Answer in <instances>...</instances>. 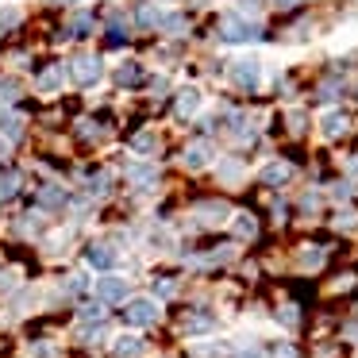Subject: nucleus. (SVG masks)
I'll return each mask as SVG.
<instances>
[{
	"label": "nucleus",
	"instance_id": "obj_1",
	"mask_svg": "<svg viewBox=\"0 0 358 358\" xmlns=\"http://www.w3.org/2000/svg\"><path fill=\"white\" fill-rule=\"evenodd\" d=\"M220 39L224 43H255V39H262V31H258V24H247L243 16H224L220 20Z\"/></svg>",
	"mask_w": 358,
	"mask_h": 358
},
{
	"label": "nucleus",
	"instance_id": "obj_2",
	"mask_svg": "<svg viewBox=\"0 0 358 358\" xmlns=\"http://www.w3.org/2000/svg\"><path fill=\"white\" fill-rule=\"evenodd\" d=\"M124 320L131 327H147V324H155V320H158V304L150 301V296H135V301L124 304Z\"/></svg>",
	"mask_w": 358,
	"mask_h": 358
},
{
	"label": "nucleus",
	"instance_id": "obj_3",
	"mask_svg": "<svg viewBox=\"0 0 358 358\" xmlns=\"http://www.w3.org/2000/svg\"><path fill=\"white\" fill-rule=\"evenodd\" d=\"M231 78H235V85L255 89L258 78H262V66H258V58H235V62H231Z\"/></svg>",
	"mask_w": 358,
	"mask_h": 358
},
{
	"label": "nucleus",
	"instance_id": "obj_4",
	"mask_svg": "<svg viewBox=\"0 0 358 358\" xmlns=\"http://www.w3.org/2000/svg\"><path fill=\"white\" fill-rule=\"evenodd\" d=\"M101 73H104L101 58H78L73 62V81L78 85H93V81H101Z\"/></svg>",
	"mask_w": 358,
	"mask_h": 358
},
{
	"label": "nucleus",
	"instance_id": "obj_5",
	"mask_svg": "<svg viewBox=\"0 0 358 358\" xmlns=\"http://www.w3.org/2000/svg\"><path fill=\"white\" fill-rule=\"evenodd\" d=\"M85 262L93 266V270H112V266H116V250H112L108 243H93V247L85 250Z\"/></svg>",
	"mask_w": 358,
	"mask_h": 358
},
{
	"label": "nucleus",
	"instance_id": "obj_6",
	"mask_svg": "<svg viewBox=\"0 0 358 358\" xmlns=\"http://www.w3.org/2000/svg\"><path fill=\"white\" fill-rule=\"evenodd\" d=\"M96 296L108 301V304L124 301V296H127V281L124 278H101V281H96Z\"/></svg>",
	"mask_w": 358,
	"mask_h": 358
},
{
	"label": "nucleus",
	"instance_id": "obj_7",
	"mask_svg": "<svg viewBox=\"0 0 358 358\" xmlns=\"http://www.w3.org/2000/svg\"><path fill=\"white\" fill-rule=\"evenodd\" d=\"M196 108H201V93H196V89H181V96H178V112H181V116H193Z\"/></svg>",
	"mask_w": 358,
	"mask_h": 358
},
{
	"label": "nucleus",
	"instance_id": "obj_8",
	"mask_svg": "<svg viewBox=\"0 0 358 358\" xmlns=\"http://www.w3.org/2000/svg\"><path fill=\"white\" fill-rule=\"evenodd\" d=\"M343 131H347V116H343V112H327L324 116V135L335 139V135H343Z\"/></svg>",
	"mask_w": 358,
	"mask_h": 358
},
{
	"label": "nucleus",
	"instance_id": "obj_9",
	"mask_svg": "<svg viewBox=\"0 0 358 358\" xmlns=\"http://www.w3.org/2000/svg\"><path fill=\"white\" fill-rule=\"evenodd\" d=\"M289 173H293V170H289L285 162H273V166H266V170H262V181H266V185H281V181H289Z\"/></svg>",
	"mask_w": 358,
	"mask_h": 358
},
{
	"label": "nucleus",
	"instance_id": "obj_10",
	"mask_svg": "<svg viewBox=\"0 0 358 358\" xmlns=\"http://www.w3.org/2000/svg\"><path fill=\"white\" fill-rule=\"evenodd\" d=\"M204 162H208V147H204V143H193V147L185 150V166L189 170H201Z\"/></svg>",
	"mask_w": 358,
	"mask_h": 358
},
{
	"label": "nucleus",
	"instance_id": "obj_11",
	"mask_svg": "<svg viewBox=\"0 0 358 358\" xmlns=\"http://www.w3.org/2000/svg\"><path fill=\"white\" fill-rule=\"evenodd\" d=\"M139 347H143V343L135 339V335H120V339H116V358H135V355H139Z\"/></svg>",
	"mask_w": 358,
	"mask_h": 358
},
{
	"label": "nucleus",
	"instance_id": "obj_12",
	"mask_svg": "<svg viewBox=\"0 0 358 358\" xmlns=\"http://www.w3.org/2000/svg\"><path fill=\"white\" fill-rule=\"evenodd\" d=\"M212 324H216V320H212L208 312H196L193 320H185V331H189V335H196V331H208Z\"/></svg>",
	"mask_w": 358,
	"mask_h": 358
},
{
	"label": "nucleus",
	"instance_id": "obj_13",
	"mask_svg": "<svg viewBox=\"0 0 358 358\" xmlns=\"http://www.w3.org/2000/svg\"><path fill=\"white\" fill-rule=\"evenodd\" d=\"M62 78H66V73H62V66H55V70H47V73L39 78V89H43V93H50V89H55Z\"/></svg>",
	"mask_w": 358,
	"mask_h": 358
},
{
	"label": "nucleus",
	"instance_id": "obj_14",
	"mask_svg": "<svg viewBox=\"0 0 358 358\" xmlns=\"http://www.w3.org/2000/svg\"><path fill=\"white\" fill-rule=\"evenodd\" d=\"M116 78H120V85H135V81L143 78V70H139V66H120Z\"/></svg>",
	"mask_w": 358,
	"mask_h": 358
},
{
	"label": "nucleus",
	"instance_id": "obj_15",
	"mask_svg": "<svg viewBox=\"0 0 358 358\" xmlns=\"http://www.w3.org/2000/svg\"><path fill=\"white\" fill-rule=\"evenodd\" d=\"M89 27H93V16H89V12H78V16H73V35H89Z\"/></svg>",
	"mask_w": 358,
	"mask_h": 358
},
{
	"label": "nucleus",
	"instance_id": "obj_16",
	"mask_svg": "<svg viewBox=\"0 0 358 358\" xmlns=\"http://www.w3.org/2000/svg\"><path fill=\"white\" fill-rule=\"evenodd\" d=\"M16 189H20V178H12V173H8V178H0V201H8Z\"/></svg>",
	"mask_w": 358,
	"mask_h": 358
},
{
	"label": "nucleus",
	"instance_id": "obj_17",
	"mask_svg": "<svg viewBox=\"0 0 358 358\" xmlns=\"http://www.w3.org/2000/svg\"><path fill=\"white\" fill-rule=\"evenodd\" d=\"M81 320H93V324H101V320H104V308H101V304H85V308H81Z\"/></svg>",
	"mask_w": 358,
	"mask_h": 358
},
{
	"label": "nucleus",
	"instance_id": "obj_18",
	"mask_svg": "<svg viewBox=\"0 0 358 358\" xmlns=\"http://www.w3.org/2000/svg\"><path fill=\"white\" fill-rule=\"evenodd\" d=\"M235 231H239V235H255V220L239 216V220H235Z\"/></svg>",
	"mask_w": 358,
	"mask_h": 358
},
{
	"label": "nucleus",
	"instance_id": "obj_19",
	"mask_svg": "<svg viewBox=\"0 0 358 358\" xmlns=\"http://www.w3.org/2000/svg\"><path fill=\"white\" fill-rule=\"evenodd\" d=\"M0 124H4V131H8L12 139H16V135H20V120H16V116H4V120H0Z\"/></svg>",
	"mask_w": 358,
	"mask_h": 358
},
{
	"label": "nucleus",
	"instance_id": "obj_20",
	"mask_svg": "<svg viewBox=\"0 0 358 358\" xmlns=\"http://www.w3.org/2000/svg\"><path fill=\"white\" fill-rule=\"evenodd\" d=\"M139 20H143V24H158L162 16H158V8H150V4H147V8L139 12Z\"/></svg>",
	"mask_w": 358,
	"mask_h": 358
},
{
	"label": "nucleus",
	"instance_id": "obj_21",
	"mask_svg": "<svg viewBox=\"0 0 358 358\" xmlns=\"http://www.w3.org/2000/svg\"><path fill=\"white\" fill-rule=\"evenodd\" d=\"M108 43H112V47H120V43H127V31H120V27H112Z\"/></svg>",
	"mask_w": 358,
	"mask_h": 358
},
{
	"label": "nucleus",
	"instance_id": "obj_22",
	"mask_svg": "<svg viewBox=\"0 0 358 358\" xmlns=\"http://www.w3.org/2000/svg\"><path fill=\"white\" fill-rule=\"evenodd\" d=\"M181 24H185V20H181V16H166V27H170V31H173V35H178V31H181Z\"/></svg>",
	"mask_w": 358,
	"mask_h": 358
},
{
	"label": "nucleus",
	"instance_id": "obj_23",
	"mask_svg": "<svg viewBox=\"0 0 358 358\" xmlns=\"http://www.w3.org/2000/svg\"><path fill=\"white\" fill-rule=\"evenodd\" d=\"M135 147H139V150H150V147H155V139H150V135H139V139H135Z\"/></svg>",
	"mask_w": 358,
	"mask_h": 358
},
{
	"label": "nucleus",
	"instance_id": "obj_24",
	"mask_svg": "<svg viewBox=\"0 0 358 358\" xmlns=\"http://www.w3.org/2000/svg\"><path fill=\"white\" fill-rule=\"evenodd\" d=\"M173 293V281H158V296H170Z\"/></svg>",
	"mask_w": 358,
	"mask_h": 358
},
{
	"label": "nucleus",
	"instance_id": "obj_25",
	"mask_svg": "<svg viewBox=\"0 0 358 358\" xmlns=\"http://www.w3.org/2000/svg\"><path fill=\"white\" fill-rule=\"evenodd\" d=\"M4 158H8V143L0 139V162H4Z\"/></svg>",
	"mask_w": 358,
	"mask_h": 358
},
{
	"label": "nucleus",
	"instance_id": "obj_26",
	"mask_svg": "<svg viewBox=\"0 0 358 358\" xmlns=\"http://www.w3.org/2000/svg\"><path fill=\"white\" fill-rule=\"evenodd\" d=\"M273 4H278V8H293L296 0H273Z\"/></svg>",
	"mask_w": 358,
	"mask_h": 358
}]
</instances>
